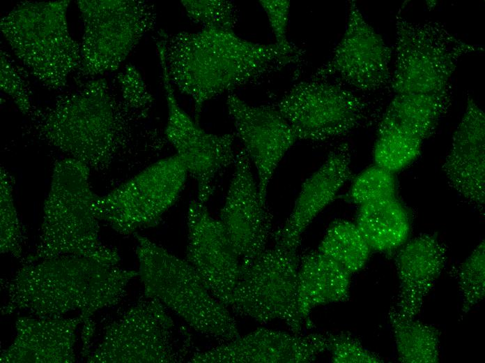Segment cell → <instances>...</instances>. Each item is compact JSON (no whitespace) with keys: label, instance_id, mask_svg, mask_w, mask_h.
I'll return each instance as SVG.
<instances>
[{"label":"cell","instance_id":"1","mask_svg":"<svg viewBox=\"0 0 485 363\" xmlns=\"http://www.w3.org/2000/svg\"><path fill=\"white\" fill-rule=\"evenodd\" d=\"M158 54L170 82L194 105L199 124L204 104L268 74L300 64L304 52L289 53L275 43L243 39L233 31L202 28L194 32L160 33Z\"/></svg>","mask_w":485,"mask_h":363},{"label":"cell","instance_id":"2","mask_svg":"<svg viewBox=\"0 0 485 363\" xmlns=\"http://www.w3.org/2000/svg\"><path fill=\"white\" fill-rule=\"evenodd\" d=\"M138 271L88 257L57 256L26 263L4 282L8 302L2 314L16 310L36 317L59 318L80 311L82 332L95 331L91 316L118 303Z\"/></svg>","mask_w":485,"mask_h":363},{"label":"cell","instance_id":"3","mask_svg":"<svg viewBox=\"0 0 485 363\" xmlns=\"http://www.w3.org/2000/svg\"><path fill=\"white\" fill-rule=\"evenodd\" d=\"M128 105H121L106 80H93L34 114L42 139L91 169L102 170L113 161L125 138Z\"/></svg>","mask_w":485,"mask_h":363},{"label":"cell","instance_id":"4","mask_svg":"<svg viewBox=\"0 0 485 363\" xmlns=\"http://www.w3.org/2000/svg\"><path fill=\"white\" fill-rule=\"evenodd\" d=\"M90 170L87 165L70 157L55 163L44 202L38 244L24 264L76 255L118 265V251L100 240L98 195L91 188Z\"/></svg>","mask_w":485,"mask_h":363},{"label":"cell","instance_id":"5","mask_svg":"<svg viewBox=\"0 0 485 363\" xmlns=\"http://www.w3.org/2000/svg\"><path fill=\"white\" fill-rule=\"evenodd\" d=\"M134 235L138 276L146 298L160 302L197 332L223 342L240 336L229 307L210 292L187 260L146 237Z\"/></svg>","mask_w":485,"mask_h":363},{"label":"cell","instance_id":"6","mask_svg":"<svg viewBox=\"0 0 485 363\" xmlns=\"http://www.w3.org/2000/svg\"><path fill=\"white\" fill-rule=\"evenodd\" d=\"M70 1H24L0 22V29L17 57L44 86L62 89L78 70L81 46L67 22Z\"/></svg>","mask_w":485,"mask_h":363},{"label":"cell","instance_id":"7","mask_svg":"<svg viewBox=\"0 0 485 363\" xmlns=\"http://www.w3.org/2000/svg\"><path fill=\"white\" fill-rule=\"evenodd\" d=\"M483 51L482 46L463 40L438 21L414 22L397 15L390 87L394 94L450 89L460 59Z\"/></svg>","mask_w":485,"mask_h":363},{"label":"cell","instance_id":"8","mask_svg":"<svg viewBox=\"0 0 485 363\" xmlns=\"http://www.w3.org/2000/svg\"><path fill=\"white\" fill-rule=\"evenodd\" d=\"M130 307L107 327L90 363H176L189 351V336L179 330L167 307L154 299Z\"/></svg>","mask_w":485,"mask_h":363},{"label":"cell","instance_id":"9","mask_svg":"<svg viewBox=\"0 0 485 363\" xmlns=\"http://www.w3.org/2000/svg\"><path fill=\"white\" fill-rule=\"evenodd\" d=\"M300 262L298 251L273 246L241 265L229 307L259 323H284L290 332L302 334L304 326L297 297Z\"/></svg>","mask_w":485,"mask_h":363},{"label":"cell","instance_id":"10","mask_svg":"<svg viewBox=\"0 0 485 363\" xmlns=\"http://www.w3.org/2000/svg\"><path fill=\"white\" fill-rule=\"evenodd\" d=\"M84 22L81 63L86 77L116 71L148 31L154 28L153 4L138 0H79Z\"/></svg>","mask_w":485,"mask_h":363},{"label":"cell","instance_id":"11","mask_svg":"<svg viewBox=\"0 0 485 363\" xmlns=\"http://www.w3.org/2000/svg\"><path fill=\"white\" fill-rule=\"evenodd\" d=\"M273 105L297 140L325 141L375 119V107L342 85L311 79L294 84Z\"/></svg>","mask_w":485,"mask_h":363},{"label":"cell","instance_id":"12","mask_svg":"<svg viewBox=\"0 0 485 363\" xmlns=\"http://www.w3.org/2000/svg\"><path fill=\"white\" fill-rule=\"evenodd\" d=\"M187 176L176 155L161 159L98 197L100 221L121 235L154 227L176 202Z\"/></svg>","mask_w":485,"mask_h":363},{"label":"cell","instance_id":"13","mask_svg":"<svg viewBox=\"0 0 485 363\" xmlns=\"http://www.w3.org/2000/svg\"><path fill=\"white\" fill-rule=\"evenodd\" d=\"M159 59L168 110L165 135L196 181L197 200L206 204L214 193L217 178L235 163V135L214 134L201 128L179 105L164 60Z\"/></svg>","mask_w":485,"mask_h":363},{"label":"cell","instance_id":"14","mask_svg":"<svg viewBox=\"0 0 485 363\" xmlns=\"http://www.w3.org/2000/svg\"><path fill=\"white\" fill-rule=\"evenodd\" d=\"M392 54L391 48L367 22L355 1H350L344 34L330 59L311 79L334 77L357 91L374 92L390 84Z\"/></svg>","mask_w":485,"mask_h":363},{"label":"cell","instance_id":"15","mask_svg":"<svg viewBox=\"0 0 485 363\" xmlns=\"http://www.w3.org/2000/svg\"><path fill=\"white\" fill-rule=\"evenodd\" d=\"M272 218L267 202L260 198L251 161L242 149L236 152L234 172L219 218L241 265L267 248L274 232Z\"/></svg>","mask_w":485,"mask_h":363},{"label":"cell","instance_id":"16","mask_svg":"<svg viewBox=\"0 0 485 363\" xmlns=\"http://www.w3.org/2000/svg\"><path fill=\"white\" fill-rule=\"evenodd\" d=\"M226 105L236 135L256 167L260 198L267 202V191L273 174L297 138L273 105H252L230 94Z\"/></svg>","mask_w":485,"mask_h":363},{"label":"cell","instance_id":"17","mask_svg":"<svg viewBox=\"0 0 485 363\" xmlns=\"http://www.w3.org/2000/svg\"><path fill=\"white\" fill-rule=\"evenodd\" d=\"M187 260L210 292L229 307L241 271V261L219 219L205 204L190 202Z\"/></svg>","mask_w":485,"mask_h":363},{"label":"cell","instance_id":"18","mask_svg":"<svg viewBox=\"0 0 485 363\" xmlns=\"http://www.w3.org/2000/svg\"><path fill=\"white\" fill-rule=\"evenodd\" d=\"M327 334H295L265 327L194 353L192 363H308L328 351Z\"/></svg>","mask_w":485,"mask_h":363},{"label":"cell","instance_id":"19","mask_svg":"<svg viewBox=\"0 0 485 363\" xmlns=\"http://www.w3.org/2000/svg\"><path fill=\"white\" fill-rule=\"evenodd\" d=\"M351 147L346 142L329 153L321 167L302 184L286 220L273 232L275 246L298 251L306 229L351 177Z\"/></svg>","mask_w":485,"mask_h":363},{"label":"cell","instance_id":"20","mask_svg":"<svg viewBox=\"0 0 485 363\" xmlns=\"http://www.w3.org/2000/svg\"><path fill=\"white\" fill-rule=\"evenodd\" d=\"M449 185L483 211L485 205V114L471 98L442 164Z\"/></svg>","mask_w":485,"mask_h":363},{"label":"cell","instance_id":"21","mask_svg":"<svg viewBox=\"0 0 485 363\" xmlns=\"http://www.w3.org/2000/svg\"><path fill=\"white\" fill-rule=\"evenodd\" d=\"M447 251L436 234L420 235L400 247L395 258L399 294L388 313L415 318L445 267Z\"/></svg>","mask_w":485,"mask_h":363},{"label":"cell","instance_id":"22","mask_svg":"<svg viewBox=\"0 0 485 363\" xmlns=\"http://www.w3.org/2000/svg\"><path fill=\"white\" fill-rule=\"evenodd\" d=\"M80 316L72 318H21L17 336L1 355L3 363H71L75 361L76 329Z\"/></svg>","mask_w":485,"mask_h":363},{"label":"cell","instance_id":"23","mask_svg":"<svg viewBox=\"0 0 485 363\" xmlns=\"http://www.w3.org/2000/svg\"><path fill=\"white\" fill-rule=\"evenodd\" d=\"M351 275L317 250L300 255L297 297L299 311L306 327H314L310 314L317 306L349 299Z\"/></svg>","mask_w":485,"mask_h":363},{"label":"cell","instance_id":"24","mask_svg":"<svg viewBox=\"0 0 485 363\" xmlns=\"http://www.w3.org/2000/svg\"><path fill=\"white\" fill-rule=\"evenodd\" d=\"M452 102V89L440 92L394 94L379 120L377 134L399 133L424 141L436 132Z\"/></svg>","mask_w":485,"mask_h":363},{"label":"cell","instance_id":"25","mask_svg":"<svg viewBox=\"0 0 485 363\" xmlns=\"http://www.w3.org/2000/svg\"><path fill=\"white\" fill-rule=\"evenodd\" d=\"M355 224L370 249L380 252L400 248L410 230L408 212L396 197L359 206Z\"/></svg>","mask_w":485,"mask_h":363},{"label":"cell","instance_id":"26","mask_svg":"<svg viewBox=\"0 0 485 363\" xmlns=\"http://www.w3.org/2000/svg\"><path fill=\"white\" fill-rule=\"evenodd\" d=\"M398 360L403 363H436L439 360L440 332L429 324L388 313Z\"/></svg>","mask_w":485,"mask_h":363},{"label":"cell","instance_id":"27","mask_svg":"<svg viewBox=\"0 0 485 363\" xmlns=\"http://www.w3.org/2000/svg\"><path fill=\"white\" fill-rule=\"evenodd\" d=\"M317 251L352 274L365 266L371 249L355 223L339 219L329 225Z\"/></svg>","mask_w":485,"mask_h":363},{"label":"cell","instance_id":"28","mask_svg":"<svg viewBox=\"0 0 485 363\" xmlns=\"http://www.w3.org/2000/svg\"><path fill=\"white\" fill-rule=\"evenodd\" d=\"M422 142L399 133L377 134L374 147L375 165L393 173L401 170L417 158Z\"/></svg>","mask_w":485,"mask_h":363},{"label":"cell","instance_id":"29","mask_svg":"<svg viewBox=\"0 0 485 363\" xmlns=\"http://www.w3.org/2000/svg\"><path fill=\"white\" fill-rule=\"evenodd\" d=\"M462 297L461 312L468 313L485 296V244L482 241L456 269Z\"/></svg>","mask_w":485,"mask_h":363},{"label":"cell","instance_id":"30","mask_svg":"<svg viewBox=\"0 0 485 363\" xmlns=\"http://www.w3.org/2000/svg\"><path fill=\"white\" fill-rule=\"evenodd\" d=\"M12 180L3 168L0 170L1 253L20 256L23 242L22 225L14 205Z\"/></svg>","mask_w":485,"mask_h":363},{"label":"cell","instance_id":"31","mask_svg":"<svg viewBox=\"0 0 485 363\" xmlns=\"http://www.w3.org/2000/svg\"><path fill=\"white\" fill-rule=\"evenodd\" d=\"M394 173L374 165L360 172L349 191L350 200L358 206L396 197Z\"/></svg>","mask_w":485,"mask_h":363},{"label":"cell","instance_id":"32","mask_svg":"<svg viewBox=\"0 0 485 363\" xmlns=\"http://www.w3.org/2000/svg\"><path fill=\"white\" fill-rule=\"evenodd\" d=\"M188 17L203 28L233 31L238 21L234 3L225 0H183Z\"/></svg>","mask_w":485,"mask_h":363},{"label":"cell","instance_id":"33","mask_svg":"<svg viewBox=\"0 0 485 363\" xmlns=\"http://www.w3.org/2000/svg\"><path fill=\"white\" fill-rule=\"evenodd\" d=\"M328 351L334 363H380L378 355L364 348L360 340L347 332L327 333Z\"/></svg>","mask_w":485,"mask_h":363},{"label":"cell","instance_id":"34","mask_svg":"<svg viewBox=\"0 0 485 363\" xmlns=\"http://www.w3.org/2000/svg\"><path fill=\"white\" fill-rule=\"evenodd\" d=\"M117 82L121 95L130 110L141 114L148 110L154 99L134 66H128L118 73Z\"/></svg>","mask_w":485,"mask_h":363},{"label":"cell","instance_id":"35","mask_svg":"<svg viewBox=\"0 0 485 363\" xmlns=\"http://www.w3.org/2000/svg\"><path fill=\"white\" fill-rule=\"evenodd\" d=\"M259 3L266 13L272 31L275 44L289 53H301L303 50L290 42L287 38V27L290 13L288 0H261Z\"/></svg>","mask_w":485,"mask_h":363},{"label":"cell","instance_id":"36","mask_svg":"<svg viewBox=\"0 0 485 363\" xmlns=\"http://www.w3.org/2000/svg\"><path fill=\"white\" fill-rule=\"evenodd\" d=\"M0 60L1 89L13 100L22 113L29 114L31 110V98L24 80L8 59L6 52L2 50Z\"/></svg>","mask_w":485,"mask_h":363}]
</instances>
